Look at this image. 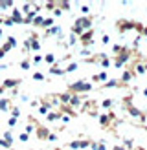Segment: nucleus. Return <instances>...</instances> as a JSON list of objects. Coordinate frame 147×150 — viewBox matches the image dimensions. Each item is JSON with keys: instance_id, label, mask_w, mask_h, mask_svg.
Segmentation results:
<instances>
[{"instance_id": "f257e3e1", "label": "nucleus", "mask_w": 147, "mask_h": 150, "mask_svg": "<svg viewBox=\"0 0 147 150\" xmlns=\"http://www.w3.org/2000/svg\"><path fill=\"white\" fill-rule=\"evenodd\" d=\"M88 29H92V17H79L76 18V22H74V28H72V35H83L85 31H88Z\"/></svg>"}, {"instance_id": "f03ea898", "label": "nucleus", "mask_w": 147, "mask_h": 150, "mask_svg": "<svg viewBox=\"0 0 147 150\" xmlns=\"http://www.w3.org/2000/svg\"><path fill=\"white\" fill-rule=\"evenodd\" d=\"M94 86H92V82L90 81H77V82H74V84H70L68 88V92L70 93H83V92H90Z\"/></svg>"}, {"instance_id": "7ed1b4c3", "label": "nucleus", "mask_w": 147, "mask_h": 150, "mask_svg": "<svg viewBox=\"0 0 147 150\" xmlns=\"http://www.w3.org/2000/svg\"><path fill=\"white\" fill-rule=\"evenodd\" d=\"M129 59H131V50H129V48H123L120 53H118L116 61H114V66H116V68H121V66L129 61Z\"/></svg>"}, {"instance_id": "20e7f679", "label": "nucleus", "mask_w": 147, "mask_h": 150, "mask_svg": "<svg viewBox=\"0 0 147 150\" xmlns=\"http://www.w3.org/2000/svg\"><path fill=\"white\" fill-rule=\"evenodd\" d=\"M92 37H94V28H92V29H88V31H85L83 35H79V37H77V40H81V44H83V46H90V44H94Z\"/></svg>"}, {"instance_id": "39448f33", "label": "nucleus", "mask_w": 147, "mask_h": 150, "mask_svg": "<svg viewBox=\"0 0 147 150\" xmlns=\"http://www.w3.org/2000/svg\"><path fill=\"white\" fill-rule=\"evenodd\" d=\"M92 141H88V139H76V141H72V143H68V148L72 150H79V148H86V146H90Z\"/></svg>"}, {"instance_id": "423d86ee", "label": "nucleus", "mask_w": 147, "mask_h": 150, "mask_svg": "<svg viewBox=\"0 0 147 150\" xmlns=\"http://www.w3.org/2000/svg\"><path fill=\"white\" fill-rule=\"evenodd\" d=\"M9 18L13 20V24H24V15H22V11L17 9V7L11 9V17Z\"/></svg>"}, {"instance_id": "0eeeda50", "label": "nucleus", "mask_w": 147, "mask_h": 150, "mask_svg": "<svg viewBox=\"0 0 147 150\" xmlns=\"http://www.w3.org/2000/svg\"><path fill=\"white\" fill-rule=\"evenodd\" d=\"M20 84V79H6L2 82V88L4 90H11V88H17Z\"/></svg>"}, {"instance_id": "6e6552de", "label": "nucleus", "mask_w": 147, "mask_h": 150, "mask_svg": "<svg viewBox=\"0 0 147 150\" xmlns=\"http://www.w3.org/2000/svg\"><path fill=\"white\" fill-rule=\"evenodd\" d=\"M127 112H129L132 117H138V119H142V121L145 119V114H143V112H140L136 106H131V104H127Z\"/></svg>"}, {"instance_id": "1a4fd4ad", "label": "nucleus", "mask_w": 147, "mask_h": 150, "mask_svg": "<svg viewBox=\"0 0 147 150\" xmlns=\"http://www.w3.org/2000/svg\"><path fill=\"white\" fill-rule=\"evenodd\" d=\"M132 77H134V73H132V70H127V71H125V73L121 75V79L118 81V82H120V84H123V86H127L129 82H131V79H132Z\"/></svg>"}, {"instance_id": "9d476101", "label": "nucleus", "mask_w": 147, "mask_h": 150, "mask_svg": "<svg viewBox=\"0 0 147 150\" xmlns=\"http://www.w3.org/2000/svg\"><path fill=\"white\" fill-rule=\"evenodd\" d=\"M35 130H37V136H39V139H48V136H50L48 128H44V126L37 125V126H35Z\"/></svg>"}, {"instance_id": "9b49d317", "label": "nucleus", "mask_w": 147, "mask_h": 150, "mask_svg": "<svg viewBox=\"0 0 147 150\" xmlns=\"http://www.w3.org/2000/svg\"><path fill=\"white\" fill-rule=\"evenodd\" d=\"M68 104H72L74 108H79V106H81V97L76 95V93H70V101H68Z\"/></svg>"}, {"instance_id": "f8f14e48", "label": "nucleus", "mask_w": 147, "mask_h": 150, "mask_svg": "<svg viewBox=\"0 0 147 150\" xmlns=\"http://www.w3.org/2000/svg\"><path fill=\"white\" fill-rule=\"evenodd\" d=\"M107 77H108L107 71H99L98 75H94V77H92V82H105Z\"/></svg>"}, {"instance_id": "ddd939ff", "label": "nucleus", "mask_w": 147, "mask_h": 150, "mask_svg": "<svg viewBox=\"0 0 147 150\" xmlns=\"http://www.w3.org/2000/svg\"><path fill=\"white\" fill-rule=\"evenodd\" d=\"M132 73H134V75H143L145 73V64L143 62H138L134 68H132Z\"/></svg>"}, {"instance_id": "4468645a", "label": "nucleus", "mask_w": 147, "mask_h": 150, "mask_svg": "<svg viewBox=\"0 0 147 150\" xmlns=\"http://www.w3.org/2000/svg\"><path fill=\"white\" fill-rule=\"evenodd\" d=\"M46 35H57V37H61L63 35V31H61V28H59V26H51L50 29H46Z\"/></svg>"}, {"instance_id": "2eb2a0df", "label": "nucleus", "mask_w": 147, "mask_h": 150, "mask_svg": "<svg viewBox=\"0 0 147 150\" xmlns=\"http://www.w3.org/2000/svg\"><path fill=\"white\" fill-rule=\"evenodd\" d=\"M42 61L46 62V64H51V66H54V64L57 62V57H55L54 53H46V55H44V59H42Z\"/></svg>"}, {"instance_id": "dca6fc26", "label": "nucleus", "mask_w": 147, "mask_h": 150, "mask_svg": "<svg viewBox=\"0 0 147 150\" xmlns=\"http://www.w3.org/2000/svg\"><path fill=\"white\" fill-rule=\"evenodd\" d=\"M61 119V112H48L46 121H59Z\"/></svg>"}, {"instance_id": "f3484780", "label": "nucleus", "mask_w": 147, "mask_h": 150, "mask_svg": "<svg viewBox=\"0 0 147 150\" xmlns=\"http://www.w3.org/2000/svg\"><path fill=\"white\" fill-rule=\"evenodd\" d=\"M50 73H51V75H64L63 68H61V66H59L57 62H55V64H54V66H51V68H50Z\"/></svg>"}, {"instance_id": "a211bd4d", "label": "nucleus", "mask_w": 147, "mask_h": 150, "mask_svg": "<svg viewBox=\"0 0 147 150\" xmlns=\"http://www.w3.org/2000/svg\"><path fill=\"white\" fill-rule=\"evenodd\" d=\"M11 108V101L9 99H0V110L2 112H7Z\"/></svg>"}, {"instance_id": "6ab92c4d", "label": "nucleus", "mask_w": 147, "mask_h": 150, "mask_svg": "<svg viewBox=\"0 0 147 150\" xmlns=\"http://www.w3.org/2000/svg\"><path fill=\"white\" fill-rule=\"evenodd\" d=\"M54 17H44V20H42V26L41 28H46V29H50L51 26H54Z\"/></svg>"}, {"instance_id": "aec40b11", "label": "nucleus", "mask_w": 147, "mask_h": 150, "mask_svg": "<svg viewBox=\"0 0 147 150\" xmlns=\"http://www.w3.org/2000/svg\"><path fill=\"white\" fill-rule=\"evenodd\" d=\"M57 99H59V103L68 104V101H70V92H66V93H59V95H57Z\"/></svg>"}, {"instance_id": "412c9836", "label": "nucleus", "mask_w": 147, "mask_h": 150, "mask_svg": "<svg viewBox=\"0 0 147 150\" xmlns=\"http://www.w3.org/2000/svg\"><path fill=\"white\" fill-rule=\"evenodd\" d=\"M2 139L6 141L7 145H13V134H11V130H6L4 136H2Z\"/></svg>"}, {"instance_id": "4be33fe9", "label": "nucleus", "mask_w": 147, "mask_h": 150, "mask_svg": "<svg viewBox=\"0 0 147 150\" xmlns=\"http://www.w3.org/2000/svg\"><path fill=\"white\" fill-rule=\"evenodd\" d=\"M42 20H44L42 15H37V17L31 20V24H33V26H37V28H41V26H42Z\"/></svg>"}, {"instance_id": "5701e85b", "label": "nucleus", "mask_w": 147, "mask_h": 150, "mask_svg": "<svg viewBox=\"0 0 147 150\" xmlns=\"http://www.w3.org/2000/svg\"><path fill=\"white\" fill-rule=\"evenodd\" d=\"M116 84H120V82H118V79H110V81H107V82H103V88H114Z\"/></svg>"}, {"instance_id": "b1692460", "label": "nucleus", "mask_w": 147, "mask_h": 150, "mask_svg": "<svg viewBox=\"0 0 147 150\" xmlns=\"http://www.w3.org/2000/svg\"><path fill=\"white\" fill-rule=\"evenodd\" d=\"M76 70H77V62H70L63 71H64V73H70V71H76Z\"/></svg>"}, {"instance_id": "393cba45", "label": "nucleus", "mask_w": 147, "mask_h": 150, "mask_svg": "<svg viewBox=\"0 0 147 150\" xmlns=\"http://www.w3.org/2000/svg\"><path fill=\"white\" fill-rule=\"evenodd\" d=\"M29 66H31V61H29V57H26L24 61L20 62V68H22V70H29Z\"/></svg>"}, {"instance_id": "a878e982", "label": "nucleus", "mask_w": 147, "mask_h": 150, "mask_svg": "<svg viewBox=\"0 0 147 150\" xmlns=\"http://www.w3.org/2000/svg\"><path fill=\"white\" fill-rule=\"evenodd\" d=\"M33 132H35V125L33 123H28L26 128H24V134H28V136H29V134H33Z\"/></svg>"}, {"instance_id": "bb28decb", "label": "nucleus", "mask_w": 147, "mask_h": 150, "mask_svg": "<svg viewBox=\"0 0 147 150\" xmlns=\"http://www.w3.org/2000/svg\"><path fill=\"white\" fill-rule=\"evenodd\" d=\"M7 46H9V48H15V46H17V39H15V37H7Z\"/></svg>"}, {"instance_id": "cd10ccee", "label": "nucleus", "mask_w": 147, "mask_h": 150, "mask_svg": "<svg viewBox=\"0 0 147 150\" xmlns=\"http://www.w3.org/2000/svg\"><path fill=\"white\" fill-rule=\"evenodd\" d=\"M17 123H19V119H15V117H9V119H7V126H9V128L17 126Z\"/></svg>"}, {"instance_id": "c85d7f7f", "label": "nucleus", "mask_w": 147, "mask_h": 150, "mask_svg": "<svg viewBox=\"0 0 147 150\" xmlns=\"http://www.w3.org/2000/svg\"><path fill=\"white\" fill-rule=\"evenodd\" d=\"M112 104H114V103H112V99H105V101L101 103V106H103V108H110Z\"/></svg>"}, {"instance_id": "c756f323", "label": "nucleus", "mask_w": 147, "mask_h": 150, "mask_svg": "<svg viewBox=\"0 0 147 150\" xmlns=\"http://www.w3.org/2000/svg\"><path fill=\"white\" fill-rule=\"evenodd\" d=\"M13 2H0V9H7V7H13Z\"/></svg>"}, {"instance_id": "7c9ffc66", "label": "nucleus", "mask_w": 147, "mask_h": 150, "mask_svg": "<svg viewBox=\"0 0 147 150\" xmlns=\"http://www.w3.org/2000/svg\"><path fill=\"white\" fill-rule=\"evenodd\" d=\"M42 62V57L41 55H35L33 59H31V64H41Z\"/></svg>"}, {"instance_id": "2f4dec72", "label": "nucleus", "mask_w": 147, "mask_h": 150, "mask_svg": "<svg viewBox=\"0 0 147 150\" xmlns=\"http://www.w3.org/2000/svg\"><path fill=\"white\" fill-rule=\"evenodd\" d=\"M33 79H35V81H44V73H41V71L33 73Z\"/></svg>"}, {"instance_id": "473e14b6", "label": "nucleus", "mask_w": 147, "mask_h": 150, "mask_svg": "<svg viewBox=\"0 0 147 150\" xmlns=\"http://www.w3.org/2000/svg\"><path fill=\"white\" fill-rule=\"evenodd\" d=\"M76 42H77V37H76V35H70V39H68V46H74Z\"/></svg>"}, {"instance_id": "72a5a7b5", "label": "nucleus", "mask_w": 147, "mask_h": 150, "mask_svg": "<svg viewBox=\"0 0 147 150\" xmlns=\"http://www.w3.org/2000/svg\"><path fill=\"white\" fill-rule=\"evenodd\" d=\"M19 115H20V110H19V108H13V110H11V117L19 119Z\"/></svg>"}, {"instance_id": "f704fd0d", "label": "nucleus", "mask_w": 147, "mask_h": 150, "mask_svg": "<svg viewBox=\"0 0 147 150\" xmlns=\"http://www.w3.org/2000/svg\"><path fill=\"white\" fill-rule=\"evenodd\" d=\"M19 139L22 141V143H26V141L29 139V136H28V134H24V132H22V134H20V136H19Z\"/></svg>"}, {"instance_id": "c9c22d12", "label": "nucleus", "mask_w": 147, "mask_h": 150, "mask_svg": "<svg viewBox=\"0 0 147 150\" xmlns=\"http://www.w3.org/2000/svg\"><path fill=\"white\" fill-rule=\"evenodd\" d=\"M123 143H125V146H127V148H132V146H134V143H132L131 139H125ZM127 148H125V150H127Z\"/></svg>"}, {"instance_id": "e433bc0d", "label": "nucleus", "mask_w": 147, "mask_h": 150, "mask_svg": "<svg viewBox=\"0 0 147 150\" xmlns=\"http://www.w3.org/2000/svg\"><path fill=\"white\" fill-rule=\"evenodd\" d=\"M101 42H103V44H108V42H110V37H108V35H103V37H101Z\"/></svg>"}, {"instance_id": "4c0bfd02", "label": "nucleus", "mask_w": 147, "mask_h": 150, "mask_svg": "<svg viewBox=\"0 0 147 150\" xmlns=\"http://www.w3.org/2000/svg\"><path fill=\"white\" fill-rule=\"evenodd\" d=\"M0 146H2V148H11V145H7V143H6V141H4L2 137H0Z\"/></svg>"}, {"instance_id": "58836bf2", "label": "nucleus", "mask_w": 147, "mask_h": 150, "mask_svg": "<svg viewBox=\"0 0 147 150\" xmlns=\"http://www.w3.org/2000/svg\"><path fill=\"white\" fill-rule=\"evenodd\" d=\"M61 121H63V123L66 125V123L70 121V115H64V114H61Z\"/></svg>"}, {"instance_id": "ea45409f", "label": "nucleus", "mask_w": 147, "mask_h": 150, "mask_svg": "<svg viewBox=\"0 0 147 150\" xmlns=\"http://www.w3.org/2000/svg\"><path fill=\"white\" fill-rule=\"evenodd\" d=\"M81 13H85V17H88V6H81Z\"/></svg>"}, {"instance_id": "a19ab883", "label": "nucleus", "mask_w": 147, "mask_h": 150, "mask_svg": "<svg viewBox=\"0 0 147 150\" xmlns=\"http://www.w3.org/2000/svg\"><path fill=\"white\" fill-rule=\"evenodd\" d=\"M2 22H4L6 26H13V20L11 18H2Z\"/></svg>"}, {"instance_id": "79ce46f5", "label": "nucleus", "mask_w": 147, "mask_h": 150, "mask_svg": "<svg viewBox=\"0 0 147 150\" xmlns=\"http://www.w3.org/2000/svg\"><path fill=\"white\" fill-rule=\"evenodd\" d=\"M81 55H83V57H86V55H88V57H90V51H88V50L85 48V50H81Z\"/></svg>"}, {"instance_id": "37998d69", "label": "nucleus", "mask_w": 147, "mask_h": 150, "mask_svg": "<svg viewBox=\"0 0 147 150\" xmlns=\"http://www.w3.org/2000/svg\"><path fill=\"white\" fill-rule=\"evenodd\" d=\"M98 150H107V145L105 143H98Z\"/></svg>"}, {"instance_id": "c03bdc74", "label": "nucleus", "mask_w": 147, "mask_h": 150, "mask_svg": "<svg viewBox=\"0 0 147 150\" xmlns=\"http://www.w3.org/2000/svg\"><path fill=\"white\" fill-rule=\"evenodd\" d=\"M48 141H57V136H55V134H50V136H48Z\"/></svg>"}, {"instance_id": "a18cd8bd", "label": "nucleus", "mask_w": 147, "mask_h": 150, "mask_svg": "<svg viewBox=\"0 0 147 150\" xmlns=\"http://www.w3.org/2000/svg\"><path fill=\"white\" fill-rule=\"evenodd\" d=\"M112 150H125V148H123V146H121V145H116V146H114V148H112Z\"/></svg>"}, {"instance_id": "49530a36", "label": "nucleus", "mask_w": 147, "mask_h": 150, "mask_svg": "<svg viewBox=\"0 0 147 150\" xmlns=\"http://www.w3.org/2000/svg\"><path fill=\"white\" fill-rule=\"evenodd\" d=\"M4 55H6V53H4L2 50H0V61H2V59H4Z\"/></svg>"}, {"instance_id": "de8ad7c7", "label": "nucleus", "mask_w": 147, "mask_h": 150, "mask_svg": "<svg viewBox=\"0 0 147 150\" xmlns=\"http://www.w3.org/2000/svg\"><path fill=\"white\" fill-rule=\"evenodd\" d=\"M142 93H143V97H147V88H143V90H142Z\"/></svg>"}, {"instance_id": "09e8293b", "label": "nucleus", "mask_w": 147, "mask_h": 150, "mask_svg": "<svg viewBox=\"0 0 147 150\" xmlns=\"http://www.w3.org/2000/svg\"><path fill=\"white\" fill-rule=\"evenodd\" d=\"M2 35H4V31H2V28H0V39H2Z\"/></svg>"}, {"instance_id": "8fccbe9b", "label": "nucleus", "mask_w": 147, "mask_h": 150, "mask_svg": "<svg viewBox=\"0 0 147 150\" xmlns=\"http://www.w3.org/2000/svg\"><path fill=\"white\" fill-rule=\"evenodd\" d=\"M143 64H145V73H147V62H143Z\"/></svg>"}, {"instance_id": "3c124183", "label": "nucleus", "mask_w": 147, "mask_h": 150, "mask_svg": "<svg viewBox=\"0 0 147 150\" xmlns=\"http://www.w3.org/2000/svg\"><path fill=\"white\" fill-rule=\"evenodd\" d=\"M136 150H145V148H136Z\"/></svg>"}, {"instance_id": "603ef678", "label": "nucleus", "mask_w": 147, "mask_h": 150, "mask_svg": "<svg viewBox=\"0 0 147 150\" xmlns=\"http://www.w3.org/2000/svg\"><path fill=\"white\" fill-rule=\"evenodd\" d=\"M145 130H147V125H145Z\"/></svg>"}, {"instance_id": "864d4df0", "label": "nucleus", "mask_w": 147, "mask_h": 150, "mask_svg": "<svg viewBox=\"0 0 147 150\" xmlns=\"http://www.w3.org/2000/svg\"><path fill=\"white\" fill-rule=\"evenodd\" d=\"M145 150H147V146H145Z\"/></svg>"}]
</instances>
